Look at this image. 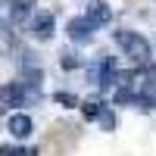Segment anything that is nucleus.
Masks as SVG:
<instances>
[{
    "instance_id": "obj_7",
    "label": "nucleus",
    "mask_w": 156,
    "mask_h": 156,
    "mask_svg": "<svg viewBox=\"0 0 156 156\" xmlns=\"http://www.w3.org/2000/svg\"><path fill=\"white\" fill-rule=\"evenodd\" d=\"M34 3L37 0H12V19H22L28 12H34Z\"/></svg>"
},
{
    "instance_id": "obj_5",
    "label": "nucleus",
    "mask_w": 156,
    "mask_h": 156,
    "mask_svg": "<svg viewBox=\"0 0 156 156\" xmlns=\"http://www.w3.org/2000/svg\"><path fill=\"white\" fill-rule=\"evenodd\" d=\"M22 103H25L22 84H3L0 87V106H22Z\"/></svg>"
},
{
    "instance_id": "obj_12",
    "label": "nucleus",
    "mask_w": 156,
    "mask_h": 156,
    "mask_svg": "<svg viewBox=\"0 0 156 156\" xmlns=\"http://www.w3.org/2000/svg\"><path fill=\"white\" fill-rule=\"evenodd\" d=\"M0 156H16V150L12 147H0Z\"/></svg>"
},
{
    "instance_id": "obj_11",
    "label": "nucleus",
    "mask_w": 156,
    "mask_h": 156,
    "mask_svg": "<svg viewBox=\"0 0 156 156\" xmlns=\"http://www.w3.org/2000/svg\"><path fill=\"white\" fill-rule=\"evenodd\" d=\"M78 66V59H72V56H62V69H66V72H72Z\"/></svg>"
},
{
    "instance_id": "obj_8",
    "label": "nucleus",
    "mask_w": 156,
    "mask_h": 156,
    "mask_svg": "<svg viewBox=\"0 0 156 156\" xmlns=\"http://www.w3.org/2000/svg\"><path fill=\"white\" fill-rule=\"evenodd\" d=\"M97 122H100V128H103V131H115V115H112L106 106H100V115H97Z\"/></svg>"
},
{
    "instance_id": "obj_3",
    "label": "nucleus",
    "mask_w": 156,
    "mask_h": 156,
    "mask_svg": "<svg viewBox=\"0 0 156 156\" xmlns=\"http://www.w3.org/2000/svg\"><path fill=\"white\" fill-rule=\"evenodd\" d=\"M53 31H56V22H53L50 12H37V16L31 19V34L37 37V41H50Z\"/></svg>"
},
{
    "instance_id": "obj_9",
    "label": "nucleus",
    "mask_w": 156,
    "mask_h": 156,
    "mask_svg": "<svg viewBox=\"0 0 156 156\" xmlns=\"http://www.w3.org/2000/svg\"><path fill=\"white\" fill-rule=\"evenodd\" d=\"M100 106H103V103H94V100H90V103H81V115H84L87 122H97V115H100Z\"/></svg>"
},
{
    "instance_id": "obj_6",
    "label": "nucleus",
    "mask_w": 156,
    "mask_h": 156,
    "mask_svg": "<svg viewBox=\"0 0 156 156\" xmlns=\"http://www.w3.org/2000/svg\"><path fill=\"white\" fill-rule=\"evenodd\" d=\"M69 37L78 44H87L90 37H94V25H90L87 19H72L69 22Z\"/></svg>"
},
{
    "instance_id": "obj_2",
    "label": "nucleus",
    "mask_w": 156,
    "mask_h": 156,
    "mask_svg": "<svg viewBox=\"0 0 156 156\" xmlns=\"http://www.w3.org/2000/svg\"><path fill=\"white\" fill-rule=\"evenodd\" d=\"M84 19L94 25V28H97V25H109V22H112V9H109L106 0H90V3H87V12H84Z\"/></svg>"
},
{
    "instance_id": "obj_4",
    "label": "nucleus",
    "mask_w": 156,
    "mask_h": 156,
    "mask_svg": "<svg viewBox=\"0 0 156 156\" xmlns=\"http://www.w3.org/2000/svg\"><path fill=\"white\" fill-rule=\"evenodd\" d=\"M31 119H28V115H25V112H12L9 115V122H6V131L12 134V137H19V140H25V137H28L31 134Z\"/></svg>"
},
{
    "instance_id": "obj_13",
    "label": "nucleus",
    "mask_w": 156,
    "mask_h": 156,
    "mask_svg": "<svg viewBox=\"0 0 156 156\" xmlns=\"http://www.w3.org/2000/svg\"><path fill=\"white\" fill-rule=\"evenodd\" d=\"M153 75H156V66H153Z\"/></svg>"
},
{
    "instance_id": "obj_10",
    "label": "nucleus",
    "mask_w": 156,
    "mask_h": 156,
    "mask_svg": "<svg viewBox=\"0 0 156 156\" xmlns=\"http://www.w3.org/2000/svg\"><path fill=\"white\" fill-rule=\"evenodd\" d=\"M53 100L59 103V106H66V109H75V106H78V100H75L72 94H66V90H56V94H53Z\"/></svg>"
},
{
    "instance_id": "obj_1",
    "label": "nucleus",
    "mask_w": 156,
    "mask_h": 156,
    "mask_svg": "<svg viewBox=\"0 0 156 156\" xmlns=\"http://www.w3.org/2000/svg\"><path fill=\"white\" fill-rule=\"evenodd\" d=\"M115 44H119V47L125 50V56L134 59V62H144V59L150 56V44H147V37H140L137 31H128V28L115 31Z\"/></svg>"
}]
</instances>
